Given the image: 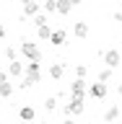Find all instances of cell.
<instances>
[{"label":"cell","instance_id":"6da1fadb","mask_svg":"<svg viewBox=\"0 0 122 124\" xmlns=\"http://www.w3.org/2000/svg\"><path fill=\"white\" fill-rule=\"evenodd\" d=\"M21 54L29 62H42V49H39L34 41H21Z\"/></svg>","mask_w":122,"mask_h":124},{"label":"cell","instance_id":"7a4b0ae2","mask_svg":"<svg viewBox=\"0 0 122 124\" xmlns=\"http://www.w3.org/2000/svg\"><path fill=\"white\" fill-rule=\"evenodd\" d=\"M86 111V98H70L65 106H62V114L65 116H78Z\"/></svg>","mask_w":122,"mask_h":124},{"label":"cell","instance_id":"3957f363","mask_svg":"<svg viewBox=\"0 0 122 124\" xmlns=\"http://www.w3.org/2000/svg\"><path fill=\"white\" fill-rule=\"evenodd\" d=\"M107 93H109V83H99V80H96V83L88 85V96L96 98V101H104V98H107Z\"/></svg>","mask_w":122,"mask_h":124},{"label":"cell","instance_id":"277c9868","mask_svg":"<svg viewBox=\"0 0 122 124\" xmlns=\"http://www.w3.org/2000/svg\"><path fill=\"white\" fill-rule=\"evenodd\" d=\"M88 96V85H86V80H73L70 83V98H86Z\"/></svg>","mask_w":122,"mask_h":124},{"label":"cell","instance_id":"5b68a950","mask_svg":"<svg viewBox=\"0 0 122 124\" xmlns=\"http://www.w3.org/2000/svg\"><path fill=\"white\" fill-rule=\"evenodd\" d=\"M104 62H107V67H109V70H114L117 65L122 62V54H120V49H107V52H104Z\"/></svg>","mask_w":122,"mask_h":124},{"label":"cell","instance_id":"8992f818","mask_svg":"<svg viewBox=\"0 0 122 124\" xmlns=\"http://www.w3.org/2000/svg\"><path fill=\"white\" fill-rule=\"evenodd\" d=\"M21 5H23V18H34V16L42 10L37 0H21Z\"/></svg>","mask_w":122,"mask_h":124},{"label":"cell","instance_id":"52a82bcc","mask_svg":"<svg viewBox=\"0 0 122 124\" xmlns=\"http://www.w3.org/2000/svg\"><path fill=\"white\" fill-rule=\"evenodd\" d=\"M47 72H49L52 80H62V75H65V62H52Z\"/></svg>","mask_w":122,"mask_h":124},{"label":"cell","instance_id":"ba28073f","mask_svg":"<svg viewBox=\"0 0 122 124\" xmlns=\"http://www.w3.org/2000/svg\"><path fill=\"white\" fill-rule=\"evenodd\" d=\"M23 65L21 60H13V62H8V78H21L23 75Z\"/></svg>","mask_w":122,"mask_h":124},{"label":"cell","instance_id":"9c48e42d","mask_svg":"<svg viewBox=\"0 0 122 124\" xmlns=\"http://www.w3.org/2000/svg\"><path fill=\"white\" fill-rule=\"evenodd\" d=\"M65 39H68L65 29H57V31H52V36H49V44H52V46H65Z\"/></svg>","mask_w":122,"mask_h":124},{"label":"cell","instance_id":"30bf717a","mask_svg":"<svg viewBox=\"0 0 122 124\" xmlns=\"http://www.w3.org/2000/svg\"><path fill=\"white\" fill-rule=\"evenodd\" d=\"M18 116H21V122H34V119H37V111H34V106L26 103V106L18 108Z\"/></svg>","mask_w":122,"mask_h":124},{"label":"cell","instance_id":"8fae6325","mask_svg":"<svg viewBox=\"0 0 122 124\" xmlns=\"http://www.w3.org/2000/svg\"><path fill=\"white\" fill-rule=\"evenodd\" d=\"M73 34H75L78 39H86V36H88V23H86V21H75V26H73Z\"/></svg>","mask_w":122,"mask_h":124},{"label":"cell","instance_id":"7c38bea8","mask_svg":"<svg viewBox=\"0 0 122 124\" xmlns=\"http://www.w3.org/2000/svg\"><path fill=\"white\" fill-rule=\"evenodd\" d=\"M73 8H70V0H55V13L60 16H68Z\"/></svg>","mask_w":122,"mask_h":124},{"label":"cell","instance_id":"4fadbf2b","mask_svg":"<svg viewBox=\"0 0 122 124\" xmlns=\"http://www.w3.org/2000/svg\"><path fill=\"white\" fill-rule=\"evenodd\" d=\"M117 119H120V106L112 103V106L104 111V122H117Z\"/></svg>","mask_w":122,"mask_h":124},{"label":"cell","instance_id":"5bb4252c","mask_svg":"<svg viewBox=\"0 0 122 124\" xmlns=\"http://www.w3.org/2000/svg\"><path fill=\"white\" fill-rule=\"evenodd\" d=\"M37 36H39V41H49V36H52V29H49V23L39 26V29H37Z\"/></svg>","mask_w":122,"mask_h":124},{"label":"cell","instance_id":"9a60e30c","mask_svg":"<svg viewBox=\"0 0 122 124\" xmlns=\"http://www.w3.org/2000/svg\"><path fill=\"white\" fill-rule=\"evenodd\" d=\"M13 91H16V85L10 83V80H8V83H3V85H0V98H10V96H13Z\"/></svg>","mask_w":122,"mask_h":124},{"label":"cell","instance_id":"2e32d148","mask_svg":"<svg viewBox=\"0 0 122 124\" xmlns=\"http://www.w3.org/2000/svg\"><path fill=\"white\" fill-rule=\"evenodd\" d=\"M31 23H34L37 29H39V26H44V23H47V13H42V10H39V13L31 18Z\"/></svg>","mask_w":122,"mask_h":124},{"label":"cell","instance_id":"e0dca14e","mask_svg":"<svg viewBox=\"0 0 122 124\" xmlns=\"http://www.w3.org/2000/svg\"><path fill=\"white\" fill-rule=\"evenodd\" d=\"M109 80H112V70L104 67V70L99 72V83H109Z\"/></svg>","mask_w":122,"mask_h":124},{"label":"cell","instance_id":"ac0fdd59","mask_svg":"<svg viewBox=\"0 0 122 124\" xmlns=\"http://www.w3.org/2000/svg\"><path fill=\"white\" fill-rule=\"evenodd\" d=\"M44 108H47V111H57V98H55V96H49V98L44 101Z\"/></svg>","mask_w":122,"mask_h":124},{"label":"cell","instance_id":"d6986e66","mask_svg":"<svg viewBox=\"0 0 122 124\" xmlns=\"http://www.w3.org/2000/svg\"><path fill=\"white\" fill-rule=\"evenodd\" d=\"M86 72H88L86 65H78V67H75V78H78V80H86Z\"/></svg>","mask_w":122,"mask_h":124},{"label":"cell","instance_id":"ffe728a7","mask_svg":"<svg viewBox=\"0 0 122 124\" xmlns=\"http://www.w3.org/2000/svg\"><path fill=\"white\" fill-rule=\"evenodd\" d=\"M5 60H8V62L16 60V46H5Z\"/></svg>","mask_w":122,"mask_h":124},{"label":"cell","instance_id":"44dd1931","mask_svg":"<svg viewBox=\"0 0 122 124\" xmlns=\"http://www.w3.org/2000/svg\"><path fill=\"white\" fill-rule=\"evenodd\" d=\"M44 13H55V0H44Z\"/></svg>","mask_w":122,"mask_h":124},{"label":"cell","instance_id":"7402d4cb","mask_svg":"<svg viewBox=\"0 0 122 124\" xmlns=\"http://www.w3.org/2000/svg\"><path fill=\"white\" fill-rule=\"evenodd\" d=\"M3 83H8V72H5V70H0V85H3Z\"/></svg>","mask_w":122,"mask_h":124},{"label":"cell","instance_id":"603a6c76","mask_svg":"<svg viewBox=\"0 0 122 124\" xmlns=\"http://www.w3.org/2000/svg\"><path fill=\"white\" fill-rule=\"evenodd\" d=\"M83 5V0H70V8H81Z\"/></svg>","mask_w":122,"mask_h":124},{"label":"cell","instance_id":"cb8c5ba5","mask_svg":"<svg viewBox=\"0 0 122 124\" xmlns=\"http://www.w3.org/2000/svg\"><path fill=\"white\" fill-rule=\"evenodd\" d=\"M62 124H75V119H70V116H68V119H65Z\"/></svg>","mask_w":122,"mask_h":124},{"label":"cell","instance_id":"d4e9b609","mask_svg":"<svg viewBox=\"0 0 122 124\" xmlns=\"http://www.w3.org/2000/svg\"><path fill=\"white\" fill-rule=\"evenodd\" d=\"M0 39H5V29L3 26H0Z\"/></svg>","mask_w":122,"mask_h":124},{"label":"cell","instance_id":"484cf974","mask_svg":"<svg viewBox=\"0 0 122 124\" xmlns=\"http://www.w3.org/2000/svg\"><path fill=\"white\" fill-rule=\"evenodd\" d=\"M117 93H120V96H122V83H120V85H117Z\"/></svg>","mask_w":122,"mask_h":124},{"label":"cell","instance_id":"4316f807","mask_svg":"<svg viewBox=\"0 0 122 124\" xmlns=\"http://www.w3.org/2000/svg\"><path fill=\"white\" fill-rule=\"evenodd\" d=\"M21 124H31V122H21Z\"/></svg>","mask_w":122,"mask_h":124}]
</instances>
